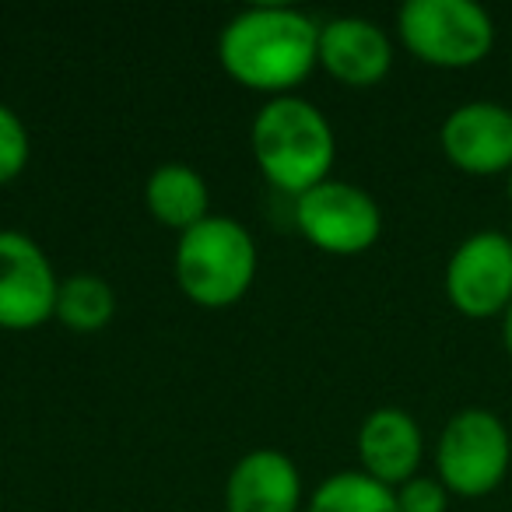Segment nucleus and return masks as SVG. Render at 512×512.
Listing matches in <instances>:
<instances>
[{"instance_id":"6ab92c4d","label":"nucleus","mask_w":512,"mask_h":512,"mask_svg":"<svg viewBox=\"0 0 512 512\" xmlns=\"http://www.w3.org/2000/svg\"><path fill=\"white\" fill-rule=\"evenodd\" d=\"M509 204H512V172H509Z\"/></svg>"},{"instance_id":"7ed1b4c3","label":"nucleus","mask_w":512,"mask_h":512,"mask_svg":"<svg viewBox=\"0 0 512 512\" xmlns=\"http://www.w3.org/2000/svg\"><path fill=\"white\" fill-rule=\"evenodd\" d=\"M256 278V242L235 218L207 214L179 235L176 281L197 306L225 309L249 292Z\"/></svg>"},{"instance_id":"20e7f679","label":"nucleus","mask_w":512,"mask_h":512,"mask_svg":"<svg viewBox=\"0 0 512 512\" xmlns=\"http://www.w3.org/2000/svg\"><path fill=\"white\" fill-rule=\"evenodd\" d=\"M397 32L411 57L439 71H467L495 50V22L474 0H407Z\"/></svg>"},{"instance_id":"f8f14e48","label":"nucleus","mask_w":512,"mask_h":512,"mask_svg":"<svg viewBox=\"0 0 512 512\" xmlns=\"http://www.w3.org/2000/svg\"><path fill=\"white\" fill-rule=\"evenodd\" d=\"M302 477L281 449H253L232 467L225 484L228 512H299Z\"/></svg>"},{"instance_id":"dca6fc26","label":"nucleus","mask_w":512,"mask_h":512,"mask_svg":"<svg viewBox=\"0 0 512 512\" xmlns=\"http://www.w3.org/2000/svg\"><path fill=\"white\" fill-rule=\"evenodd\" d=\"M29 155H32V141L22 116L0 102V186L22 176L25 165H29Z\"/></svg>"},{"instance_id":"f03ea898","label":"nucleus","mask_w":512,"mask_h":512,"mask_svg":"<svg viewBox=\"0 0 512 512\" xmlns=\"http://www.w3.org/2000/svg\"><path fill=\"white\" fill-rule=\"evenodd\" d=\"M249 144L264 176L295 197L327 183L337 158L330 120L299 95H278L267 102L256 113Z\"/></svg>"},{"instance_id":"9b49d317","label":"nucleus","mask_w":512,"mask_h":512,"mask_svg":"<svg viewBox=\"0 0 512 512\" xmlns=\"http://www.w3.org/2000/svg\"><path fill=\"white\" fill-rule=\"evenodd\" d=\"M425 439L418 421L400 407H379L358 428V460L362 470L386 488H400L404 481L418 477Z\"/></svg>"},{"instance_id":"2eb2a0df","label":"nucleus","mask_w":512,"mask_h":512,"mask_svg":"<svg viewBox=\"0 0 512 512\" xmlns=\"http://www.w3.org/2000/svg\"><path fill=\"white\" fill-rule=\"evenodd\" d=\"M116 313V295L99 274H71L60 281L57 292V320L78 334H95Z\"/></svg>"},{"instance_id":"1a4fd4ad","label":"nucleus","mask_w":512,"mask_h":512,"mask_svg":"<svg viewBox=\"0 0 512 512\" xmlns=\"http://www.w3.org/2000/svg\"><path fill=\"white\" fill-rule=\"evenodd\" d=\"M442 155L467 176H509L512 172V109L474 99L456 106L439 130Z\"/></svg>"},{"instance_id":"f3484780","label":"nucleus","mask_w":512,"mask_h":512,"mask_svg":"<svg viewBox=\"0 0 512 512\" xmlns=\"http://www.w3.org/2000/svg\"><path fill=\"white\" fill-rule=\"evenodd\" d=\"M400 512H446L449 509V491L439 477H411L397 488Z\"/></svg>"},{"instance_id":"4468645a","label":"nucleus","mask_w":512,"mask_h":512,"mask_svg":"<svg viewBox=\"0 0 512 512\" xmlns=\"http://www.w3.org/2000/svg\"><path fill=\"white\" fill-rule=\"evenodd\" d=\"M309 512H400V505L397 488H386L365 470H341L320 481L309 498Z\"/></svg>"},{"instance_id":"423d86ee","label":"nucleus","mask_w":512,"mask_h":512,"mask_svg":"<svg viewBox=\"0 0 512 512\" xmlns=\"http://www.w3.org/2000/svg\"><path fill=\"white\" fill-rule=\"evenodd\" d=\"M295 225L323 253L358 256L376 246L383 211L369 190L344 179H327L295 197Z\"/></svg>"},{"instance_id":"0eeeda50","label":"nucleus","mask_w":512,"mask_h":512,"mask_svg":"<svg viewBox=\"0 0 512 512\" xmlns=\"http://www.w3.org/2000/svg\"><path fill=\"white\" fill-rule=\"evenodd\" d=\"M446 299L467 320H502L512 302V239L505 232H474L449 253Z\"/></svg>"},{"instance_id":"a211bd4d","label":"nucleus","mask_w":512,"mask_h":512,"mask_svg":"<svg viewBox=\"0 0 512 512\" xmlns=\"http://www.w3.org/2000/svg\"><path fill=\"white\" fill-rule=\"evenodd\" d=\"M502 344H505V351H509V358H512V302H509V309L502 313Z\"/></svg>"},{"instance_id":"f257e3e1","label":"nucleus","mask_w":512,"mask_h":512,"mask_svg":"<svg viewBox=\"0 0 512 512\" xmlns=\"http://www.w3.org/2000/svg\"><path fill=\"white\" fill-rule=\"evenodd\" d=\"M218 60L232 81L278 99L320 64V25L295 8H246L221 29Z\"/></svg>"},{"instance_id":"9d476101","label":"nucleus","mask_w":512,"mask_h":512,"mask_svg":"<svg viewBox=\"0 0 512 512\" xmlns=\"http://www.w3.org/2000/svg\"><path fill=\"white\" fill-rule=\"evenodd\" d=\"M320 67L348 88H372L390 74L393 43L369 18H330L320 25Z\"/></svg>"},{"instance_id":"6e6552de","label":"nucleus","mask_w":512,"mask_h":512,"mask_svg":"<svg viewBox=\"0 0 512 512\" xmlns=\"http://www.w3.org/2000/svg\"><path fill=\"white\" fill-rule=\"evenodd\" d=\"M60 278L36 239L0 228V327L32 330L57 313Z\"/></svg>"},{"instance_id":"ddd939ff","label":"nucleus","mask_w":512,"mask_h":512,"mask_svg":"<svg viewBox=\"0 0 512 512\" xmlns=\"http://www.w3.org/2000/svg\"><path fill=\"white\" fill-rule=\"evenodd\" d=\"M144 200H148V211L155 214V221L183 235L207 218V200L211 197H207L204 176L193 165L165 162L148 176Z\"/></svg>"},{"instance_id":"39448f33","label":"nucleus","mask_w":512,"mask_h":512,"mask_svg":"<svg viewBox=\"0 0 512 512\" xmlns=\"http://www.w3.org/2000/svg\"><path fill=\"white\" fill-rule=\"evenodd\" d=\"M512 435L488 407H463L446 421L435 442V477L449 495L484 498L509 477Z\"/></svg>"}]
</instances>
